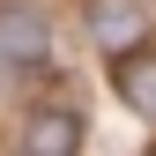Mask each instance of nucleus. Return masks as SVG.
I'll return each instance as SVG.
<instances>
[{
    "instance_id": "nucleus-4",
    "label": "nucleus",
    "mask_w": 156,
    "mask_h": 156,
    "mask_svg": "<svg viewBox=\"0 0 156 156\" xmlns=\"http://www.w3.org/2000/svg\"><path fill=\"white\" fill-rule=\"evenodd\" d=\"M119 97L141 119H156V52H126L119 60Z\"/></svg>"
},
{
    "instance_id": "nucleus-1",
    "label": "nucleus",
    "mask_w": 156,
    "mask_h": 156,
    "mask_svg": "<svg viewBox=\"0 0 156 156\" xmlns=\"http://www.w3.org/2000/svg\"><path fill=\"white\" fill-rule=\"evenodd\" d=\"M45 52H52V30H45L37 8H8L0 15V60L8 67H45Z\"/></svg>"
},
{
    "instance_id": "nucleus-3",
    "label": "nucleus",
    "mask_w": 156,
    "mask_h": 156,
    "mask_svg": "<svg viewBox=\"0 0 156 156\" xmlns=\"http://www.w3.org/2000/svg\"><path fill=\"white\" fill-rule=\"evenodd\" d=\"M15 149L23 156H74L82 149V119H74V112H30Z\"/></svg>"
},
{
    "instance_id": "nucleus-2",
    "label": "nucleus",
    "mask_w": 156,
    "mask_h": 156,
    "mask_svg": "<svg viewBox=\"0 0 156 156\" xmlns=\"http://www.w3.org/2000/svg\"><path fill=\"white\" fill-rule=\"evenodd\" d=\"M141 30H149L141 0H89V37H97L104 52H126V45H141Z\"/></svg>"
}]
</instances>
